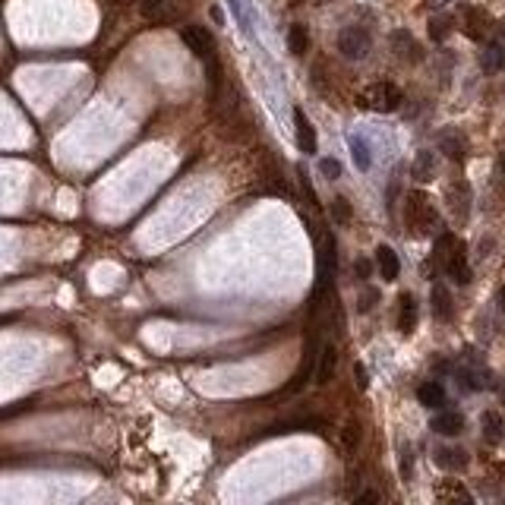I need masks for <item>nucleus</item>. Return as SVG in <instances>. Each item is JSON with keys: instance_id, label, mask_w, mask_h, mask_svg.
I'll return each instance as SVG.
<instances>
[{"instance_id": "obj_1", "label": "nucleus", "mask_w": 505, "mask_h": 505, "mask_svg": "<svg viewBox=\"0 0 505 505\" xmlns=\"http://www.w3.org/2000/svg\"><path fill=\"white\" fill-rule=\"evenodd\" d=\"M436 252H439V259H442V266H445V272H449L451 281H458V284H467V281H471L467 250H465V243H461V240H455L451 234H445V237H439Z\"/></svg>"}, {"instance_id": "obj_2", "label": "nucleus", "mask_w": 505, "mask_h": 505, "mask_svg": "<svg viewBox=\"0 0 505 505\" xmlns=\"http://www.w3.org/2000/svg\"><path fill=\"white\" fill-rule=\"evenodd\" d=\"M401 102L404 95L395 82H373L357 95V104L367 111H376V114H392V111L401 108Z\"/></svg>"}, {"instance_id": "obj_3", "label": "nucleus", "mask_w": 505, "mask_h": 505, "mask_svg": "<svg viewBox=\"0 0 505 505\" xmlns=\"http://www.w3.org/2000/svg\"><path fill=\"white\" fill-rule=\"evenodd\" d=\"M436 225V209L424 193H410L408 196V227L414 234H426Z\"/></svg>"}, {"instance_id": "obj_4", "label": "nucleus", "mask_w": 505, "mask_h": 505, "mask_svg": "<svg viewBox=\"0 0 505 505\" xmlns=\"http://www.w3.org/2000/svg\"><path fill=\"white\" fill-rule=\"evenodd\" d=\"M180 38L186 41V48H190L196 57H202V61H209V57H212L215 38H212V32H209V29H202V26H184Z\"/></svg>"}, {"instance_id": "obj_5", "label": "nucleus", "mask_w": 505, "mask_h": 505, "mask_svg": "<svg viewBox=\"0 0 505 505\" xmlns=\"http://www.w3.org/2000/svg\"><path fill=\"white\" fill-rule=\"evenodd\" d=\"M369 48V35L363 32V29H344L342 35H338V51H342L348 61H357V57H363Z\"/></svg>"}, {"instance_id": "obj_6", "label": "nucleus", "mask_w": 505, "mask_h": 505, "mask_svg": "<svg viewBox=\"0 0 505 505\" xmlns=\"http://www.w3.org/2000/svg\"><path fill=\"white\" fill-rule=\"evenodd\" d=\"M461 16H465V32H467V38L483 41L486 32H490V26H492L490 13H486V10H480V7H465V10H461Z\"/></svg>"}, {"instance_id": "obj_7", "label": "nucleus", "mask_w": 505, "mask_h": 505, "mask_svg": "<svg viewBox=\"0 0 505 505\" xmlns=\"http://www.w3.org/2000/svg\"><path fill=\"white\" fill-rule=\"evenodd\" d=\"M392 48H395V54L401 57V61H408V63H417L420 57H424V48L414 41V35L410 32H404V29H398L395 35H392Z\"/></svg>"}, {"instance_id": "obj_8", "label": "nucleus", "mask_w": 505, "mask_h": 505, "mask_svg": "<svg viewBox=\"0 0 505 505\" xmlns=\"http://www.w3.org/2000/svg\"><path fill=\"white\" fill-rule=\"evenodd\" d=\"M294 123H297V145H300V152L313 155V152H316V133H313L310 117L303 114L300 108H294Z\"/></svg>"}, {"instance_id": "obj_9", "label": "nucleus", "mask_w": 505, "mask_h": 505, "mask_svg": "<svg viewBox=\"0 0 505 505\" xmlns=\"http://www.w3.org/2000/svg\"><path fill=\"white\" fill-rule=\"evenodd\" d=\"M433 430L439 436H458V433L465 430V417L458 414V410H442V414L433 417Z\"/></svg>"}, {"instance_id": "obj_10", "label": "nucleus", "mask_w": 505, "mask_h": 505, "mask_svg": "<svg viewBox=\"0 0 505 505\" xmlns=\"http://www.w3.org/2000/svg\"><path fill=\"white\" fill-rule=\"evenodd\" d=\"M449 199H451V212H455L458 218H467V212H471V186H467L465 180L451 184L449 186Z\"/></svg>"}, {"instance_id": "obj_11", "label": "nucleus", "mask_w": 505, "mask_h": 505, "mask_svg": "<svg viewBox=\"0 0 505 505\" xmlns=\"http://www.w3.org/2000/svg\"><path fill=\"white\" fill-rule=\"evenodd\" d=\"M376 262H379V272H383L385 281H395L398 272H401V262H398L395 250H392V246H385V243L376 250Z\"/></svg>"}, {"instance_id": "obj_12", "label": "nucleus", "mask_w": 505, "mask_h": 505, "mask_svg": "<svg viewBox=\"0 0 505 505\" xmlns=\"http://www.w3.org/2000/svg\"><path fill=\"white\" fill-rule=\"evenodd\" d=\"M436 465L445 471H465L467 467V451L461 449H439L436 451Z\"/></svg>"}, {"instance_id": "obj_13", "label": "nucleus", "mask_w": 505, "mask_h": 505, "mask_svg": "<svg viewBox=\"0 0 505 505\" xmlns=\"http://www.w3.org/2000/svg\"><path fill=\"white\" fill-rule=\"evenodd\" d=\"M335 363H338V351H335V344H326V348H322V357H319V367H316V383L326 385L328 379H332Z\"/></svg>"}, {"instance_id": "obj_14", "label": "nucleus", "mask_w": 505, "mask_h": 505, "mask_svg": "<svg viewBox=\"0 0 505 505\" xmlns=\"http://www.w3.org/2000/svg\"><path fill=\"white\" fill-rule=\"evenodd\" d=\"M398 303H401V310H398V328L408 335V332H414V326H417V303L410 294H401Z\"/></svg>"}, {"instance_id": "obj_15", "label": "nucleus", "mask_w": 505, "mask_h": 505, "mask_svg": "<svg viewBox=\"0 0 505 505\" xmlns=\"http://www.w3.org/2000/svg\"><path fill=\"white\" fill-rule=\"evenodd\" d=\"M480 63H483L486 73H502L505 70V45H486Z\"/></svg>"}, {"instance_id": "obj_16", "label": "nucleus", "mask_w": 505, "mask_h": 505, "mask_svg": "<svg viewBox=\"0 0 505 505\" xmlns=\"http://www.w3.org/2000/svg\"><path fill=\"white\" fill-rule=\"evenodd\" d=\"M287 48H291V54H297V57H303L307 54V48H310V35H307V26H291V32H287Z\"/></svg>"}, {"instance_id": "obj_17", "label": "nucleus", "mask_w": 505, "mask_h": 505, "mask_svg": "<svg viewBox=\"0 0 505 505\" xmlns=\"http://www.w3.org/2000/svg\"><path fill=\"white\" fill-rule=\"evenodd\" d=\"M483 436H486V442H499L505 436V420L496 410H486L483 414Z\"/></svg>"}, {"instance_id": "obj_18", "label": "nucleus", "mask_w": 505, "mask_h": 505, "mask_svg": "<svg viewBox=\"0 0 505 505\" xmlns=\"http://www.w3.org/2000/svg\"><path fill=\"white\" fill-rule=\"evenodd\" d=\"M433 313L436 319H451V294L442 284L433 287Z\"/></svg>"}, {"instance_id": "obj_19", "label": "nucleus", "mask_w": 505, "mask_h": 505, "mask_svg": "<svg viewBox=\"0 0 505 505\" xmlns=\"http://www.w3.org/2000/svg\"><path fill=\"white\" fill-rule=\"evenodd\" d=\"M417 398H420V404H426V408H439V404L445 401V392L439 383H424L417 389Z\"/></svg>"}, {"instance_id": "obj_20", "label": "nucleus", "mask_w": 505, "mask_h": 505, "mask_svg": "<svg viewBox=\"0 0 505 505\" xmlns=\"http://www.w3.org/2000/svg\"><path fill=\"white\" fill-rule=\"evenodd\" d=\"M439 149H442L451 161H465V139L455 136V133H445V136L439 139Z\"/></svg>"}, {"instance_id": "obj_21", "label": "nucleus", "mask_w": 505, "mask_h": 505, "mask_svg": "<svg viewBox=\"0 0 505 505\" xmlns=\"http://www.w3.org/2000/svg\"><path fill=\"white\" fill-rule=\"evenodd\" d=\"M436 496L439 499H458V502H471V492L458 483V480H445V483H439Z\"/></svg>"}, {"instance_id": "obj_22", "label": "nucleus", "mask_w": 505, "mask_h": 505, "mask_svg": "<svg viewBox=\"0 0 505 505\" xmlns=\"http://www.w3.org/2000/svg\"><path fill=\"white\" fill-rule=\"evenodd\" d=\"M360 436H363L360 424H357V420H348V424H344V430H342V449L348 451V455H351V451H357Z\"/></svg>"}, {"instance_id": "obj_23", "label": "nucleus", "mask_w": 505, "mask_h": 505, "mask_svg": "<svg viewBox=\"0 0 505 505\" xmlns=\"http://www.w3.org/2000/svg\"><path fill=\"white\" fill-rule=\"evenodd\" d=\"M414 177L417 180H433V177H436V168H433V155H430V152H420V155H417Z\"/></svg>"}, {"instance_id": "obj_24", "label": "nucleus", "mask_w": 505, "mask_h": 505, "mask_svg": "<svg viewBox=\"0 0 505 505\" xmlns=\"http://www.w3.org/2000/svg\"><path fill=\"white\" fill-rule=\"evenodd\" d=\"M449 32H451V16H433L430 19V38L442 41Z\"/></svg>"}, {"instance_id": "obj_25", "label": "nucleus", "mask_w": 505, "mask_h": 505, "mask_svg": "<svg viewBox=\"0 0 505 505\" xmlns=\"http://www.w3.org/2000/svg\"><path fill=\"white\" fill-rule=\"evenodd\" d=\"M332 215L338 225H344V221H351V202L344 196H335L332 199Z\"/></svg>"}, {"instance_id": "obj_26", "label": "nucleus", "mask_w": 505, "mask_h": 505, "mask_svg": "<svg viewBox=\"0 0 505 505\" xmlns=\"http://www.w3.org/2000/svg\"><path fill=\"white\" fill-rule=\"evenodd\" d=\"M164 7H168V0H143V3H139L143 16H149V19H158Z\"/></svg>"}, {"instance_id": "obj_27", "label": "nucleus", "mask_w": 505, "mask_h": 505, "mask_svg": "<svg viewBox=\"0 0 505 505\" xmlns=\"http://www.w3.org/2000/svg\"><path fill=\"white\" fill-rule=\"evenodd\" d=\"M351 149H354V161L360 171H367L369 168V155H367V145L360 143V139H351Z\"/></svg>"}, {"instance_id": "obj_28", "label": "nucleus", "mask_w": 505, "mask_h": 505, "mask_svg": "<svg viewBox=\"0 0 505 505\" xmlns=\"http://www.w3.org/2000/svg\"><path fill=\"white\" fill-rule=\"evenodd\" d=\"M319 168H322V174H326L328 180H338V177H342V164L335 161V158H322Z\"/></svg>"}, {"instance_id": "obj_29", "label": "nucleus", "mask_w": 505, "mask_h": 505, "mask_svg": "<svg viewBox=\"0 0 505 505\" xmlns=\"http://www.w3.org/2000/svg\"><path fill=\"white\" fill-rule=\"evenodd\" d=\"M354 272H357V278H369L373 266H369V259H357V262H354Z\"/></svg>"}, {"instance_id": "obj_30", "label": "nucleus", "mask_w": 505, "mask_h": 505, "mask_svg": "<svg viewBox=\"0 0 505 505\" xmlns=\"http://www.w3.org/2000/svg\"><path fill=\"white\" fill-rule=\"evenodd\" d=\"M354 376H357V385H360V389H367L369 379H367V369H363V363H357V367H354Z\"/></svg>"}, {"instance_id": "obj_31", "label": "nucleus", "mask_w": 505, "mask_h": 505, "mask_svg": "<svg viewBox=\"0 0 505 505\" xmlns=\"http://www.w3.org/2000/svg\"><path fill=\"white\" fill-rule=\"evenodd\" d=\"M376 297H379V294L376 291H369V294H363V303H360V310H369L376 303Z\"/></svg>"}, {"instance_id": "obj_32", "label": "nucleus", "mask_w": 505, "mask_h": 505, "mask_svg": "<svg viewBox=\"0 0 505 505\" xmlns=\"http://www.w3.org/2000/svg\"><path fill=\"white\" fill-rule=\"evenodd\" d=\"M357 502H379V496H376L373 490H367V492H360V496H357Z\"/></svg>"}, {"instance_id": "obj_33", "label": "nucleus", "mask_w": 505, "mask_h": 505, "mask_svg": "<svg viewBox=\"0 0 505 505\" xmlns=\"http://www.w3.org/2000/svg\"><path fill=\"white\" fill-rule=\"evenodd\" d=\"M442 3H449V0H426V7H430V10H436V7H442Z\"/></svg>"}, {"instance_id": "obj_34", "label": "nucleus", "mask_w": 505, "mask_h": 505, "mask_svg": "<svg viewBox=\"0 0 505 505\" xmlns=\"http://www.w3.org/2000/svg\"><path fill=\"white\" fill-rule=\"evenodd\" d=\"M499 168H502V174H505V152H502V158H499Z\"/></svg>"}, {"instance_id": "obj_35", "label": "nucleus", "mask_w": 505, "mask_h": 505, "mask_svg": "<svg viewBox=\"0 0 505 505\" xmlns=\"http://www.w3.org/2000/svg\"><path fill=\"white\" fill-rule=\"evenodd\" d=\"M499 32H502V38H505V19H502V22H499Z\"/></svg>"}, {"instance_id": "obj_36", "label": "nucleus", "mask_w": 505, "mask_h": 505, "mask_svg": "<svg viewBox=\"0 0 505 505\" xmlns=\"http://www.w3.org/2000/svg\"><path fill=\"white\" fill-rule=\"evenodd\" d=\"M499 300H502V310H505V287H502V294H499Z\"/></svg>"}, {"instance_id": "obj_37", "label": "nucleus", "mask_w": 505, "mask_h": 505, "mask_svg": "<svg viewBox=\"0 0 505 505\" xmlns=\"http://www.w3.org/2000/svg\"><path fill=\"white\" fill-rule=\"evenodd\" d=\"M287 3H291V7H297V3H303V0H287Z\"/></svg>"}, {"instance_id": "obj_38", "label": "nucleus", "mask_w": 505, "mask_h": 505, "mask_svg": "<svg viewBox=\"0 0 505 505\" xmlns=\"http://www.w3.org/2000/svg\"><path fill=\"white\" fill-rule=\"evenodd\" d=\"M502 404H505V385H502Z\"/></svg>"}]
</instances>
